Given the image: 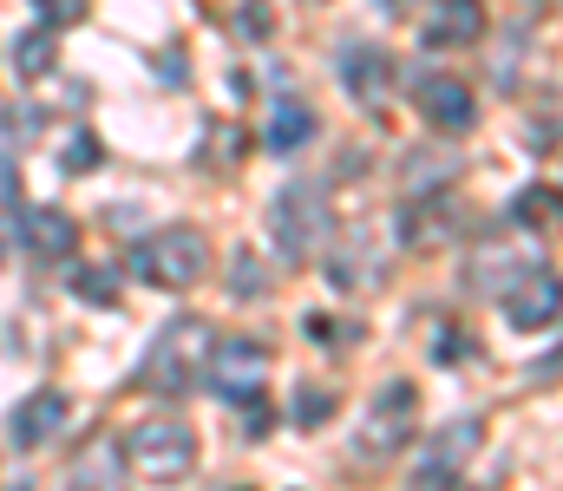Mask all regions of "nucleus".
Here are the masks:
<instances>
[{
  "label": "nucleus",
  "mask_w": 563,
  "mask_h": 491,
  "mask_svg": "<svg viewBox=\"0 0 563 491\" xmlns=\"http://www.w3.org/2000/svg\"><path fill=\"white\" fill-rule=\"evenodd\" d=\"M210 341H217V334H210V322H197V315H170V322L157 327V341L144 347L139 387H144V393H164V400L190 393V387L203 380Z\"/></svg>",
  "instance_id": "f257e3e1"
},
{
  "label": "nucleus",
  "mask_w": 563,
  "mask_h": 491,
  "mask_svg": "<svg viewBox=\"0 0 563 491\" xmlns=\"http://www.w3.org/2000/svg\"><path fill=\"white\" fill-rule=\"evenodd\" d=\"M132 276H144L151 289H197L210 276V236L190 223H164L144 243H132Z\"/></svg>",
  "instance_id": "f03ea898"
},
{
  "label": "nucleus",
  "mask_w": 563,
  "mask_h": 491,
  "mask_svg": "<svg viewBox=\"0 0 563 491\" xmlns=\"http://www.w3.org/2000/svg\"><path fill=\"white\" fill-rule=\"evenodd\" d=\"M269 236H276L282 263H308L328 236V190L314 177H295L276 190V210H269Z\"/></svg>",
  "instance_id": "7ed1b4c3"
},
{
  "label": "nucleus",
  "mask_w": 563,
  "mask_h": 491,
  "mask_svg": "<svg viewBox=\"0 0 563 491\" xmlns=\"http://www.w3.org/2000/svg\"><path fill=\"white\" fill-rule=\"evenodd\" d=\"M119 459L132 472H144V479H184L197 466V426H184V420H139L119 439Z\"/></svg>",
  "instance_id": "20e7f679"
},
{
  "label": "nucleus",
  "mask_w": 563,
  "mask_h": 491,
  "mask_svg": "<svg viewBox=\"0 0 563 491\" xmlns=\"http://www.w3.org/2000/svg\"><path fill=\"white\" fill-rule=\"evenodd\" d=\"M269 367H276V354H269L263 341H250V334H230V341H210L203 387H210L217 400L243 406V400H263V387H269Z\"/></svg>",
  "instance_id": "39448f33"
},
{
  "label": "nucleus",
  "mask_w": 563,
  "mask_h": 491,
  "mask_svg": "<svg viewBox=\"0 0 563 491\" xmlns=\"http://www.w3.org/2000/svg\"><path fill=\"white\" fill-rule=\"evenodd\" d=\"M413 420H420V387H413V380H387V387L374 393V406L361 413L354 453H361V459H394V453L413 439Z\"/></svg>",
  "instance_id": "423d86ee"
},
{
  "label": "nucleus",
  "mask_w": 563,
  "mask_h": 491,
  "mask_svg": "<svg viewBox=\"0 0 563 491\" xmlns=\"http://www.w3.org/2000/svg\"><path fill=\"white\" fill-rule=\"evenodd\" d=\"M505 322L511 327H525V334H544V327H558L563 322V276L551 269V263H531L505 295Z\"/></svg>",
  "instance_id": "0eeeda50"
},
{
  "label": "nucleus",
  "mask_w": 563,
  "mask_h": 491,
  "mask_svg": "<svg viewBox=\"0 0 563 491\" xmlns=\"http://www.w3.org/2000/svg\"><path fill=\"white\" fill-rule=\"evenodd\" d=\"M413 105H420L426 125L445 132V138H459V132L478 125V92L465 79H452V72H420L413 79Z\"/></svg>",
  "instance_id": "6e6552de"
},
{
  "label": "nucleus",
  "mask_w": 563,
  "mask_h": 491,
  "mask_svg": "<svg viewBox=\"0 0 563 491\" xmlns=\"http://www.w3.org/2000/svg\"><path fill=\"white\" fill-rule=\"evenodd\" d=\"M478 446H485V420H452V426H439L432 433V446L420 453V466H413V486H452L472 459H478Z\"/></svg>",
  "instance_id": "1a4fd4ad"
},
{
  "label": "nucleus",
  "mask_w": 563,
  "mask_h": 491,
  "mask_svg": "<svg viewBox=\"0 0 563 491\" xmlns=\"http://www.w3.org/2000/svg\"><path fill=\"white\" fill-rule=\"evenodd\" d=\"M394 79H400V66H394L380 46H367V40L341 46V86H347V99H361L367 112H380V105H387Z\"/></svg>",
  "instance_id": "9d476101"
},
{
  "label": "nucleus",
  "mask_w": 563,
  "mask_h": 491,
  "mask_svg": "<svg viewBox=\"0 0 563 491\" xmlns=\"http://www.w3.org/2000/svg\"><path fill=\"white\" fill-rule=\"evenodd\" d=\"M66 420H73V400H66L59 387H40V393H26V400L13 406L7 439H13V453H33V446H46L53 433H66Z\"/></svg>",
  "instance_id": "9b49d317"
},
{
  "label": "nucleus",
  "mask_w": 563,
  "mask_h": 491,
  "mask_svg": "<svg viewBox=\"0 0 563 491\" xmlns=\"http://www.w3.org/2000/svg\"><path fill=\"white\" fill-rule=\"evenodd\" d=\"M420 40L432 53H459L485 40V0H432L420 20Z\"/></svg>",
  "instance_id": "f8f14e48"
},
{
  "label": "nucleus",
  "mask_w": 563,
  "mask_h": 491,
  "mask_svg": "<svg viewBox=\"0 0 563 491\" xmlns=\"http://www.w3.org/2000/svg\"><path fill=\"white\" fill-rule=\"evenodd\" d=\"M20 243H26V256H33V263H66V256L79 249V223H73L66 210L40 203V210H26V216H20Z\"/></svg>",
  "instance_id": "ddd939ff"
},
{
  "label": "nucleus",
  "mask_w": 563,
  "mask_h": 491,
  "mask_svg": "<svg viewBox=\"0 0 563 491\" xmlns=\"http://www.w3.org/2000/svg\"><path fill=\"white\" fill-rule=\"evenodd\" d=\"M380 276H387V249H380L367 230H354V236H347V249H341V256H328V282H334L341 295H347V289H354V295H367V289H380Z\"/></svg>",
  "instance_id": "4468645a"
},
{
  "label": "nucleus",
  "mask_w": 563,
  "mask_h": 491,
  "mask_svg": "<svg viewBox=\"0 0 563 491\" xmlns=\"http://www.w3.org/2000/svg\"><path fill=\"white\" fill-rule=\"evenodd\" d=\"M531 263H538V256H518V249H505V243L492 236V243L472 256V269H465V276H472V289H478V295H505Z\"/></svg>",
  "instance_id": "2eb2a0df"
},
{
  "label": "nucleus",
  "mask_w": 563,
  "mask_h": 491,
  "mask_svg": "<svg viewBox=\"0 0 563 491\" xmlns=\"http://www.w3.org/2000/svg\"><path fill=\"white\" fill-rule=\"evenodd\" d=\"M308 138H314V105L295 99V92H282L276 112H269V152H276V158H295Z\"/></svg>",
  "instance_id": "dca6fc26"
},
{
  "label": "nucleus",
  "mask_w": 563,
  "mask_h": 491,
  "mask_svg": "<svg viewBox=\"0 0 563 491\" xmlns=\"http://www.w3.org/2000/svg\"><path fill=\"white\" fill-rule=\"evenodd\" d=\"M243 158H250L243 119H210V125H203V145H197V164H203V170H243Z\"/></svg>",
  "instance_id": "f3484780"
},
{
  "label": "nucleus",
  "mask_w": 563,
  "mask_h": 491,
  "mask_svg": "<svg viewBox=\"0 0 563 491\" xmlns=\"http://www.w3.org/2000/svg\"><path fill=\"white\" fill-rule=\"evenodd\" d=\"M505 223H518V230H558L563 223V190H551V183H525L518 197H511V210H505Z\"/></svg>",
  "instance_id": "a211bd4d"
},
{
  "label": "nucleus",
  "mask_w": 563,
  "mask_h": 491,
  "mask_svg": "<svg viewBox=\"0 0 563 491\" xmlns=\"http://www.w3.org/2000/svg\"><path fill=\"white\" fill-rule=\"evenodd\" d=\"M452 170H459L452 152H407L400 190H407V197H432V190H445V183H452Z\"/></svg>",
  "instance_id": "6ab92c4d"
},
{
  "label": "nucleus",
  "mask_w": 563,
  "mask_h": 491,
  "mask_svg": "<svg viewBox=\"0 0 563 491\" xmlns=\"http://www.w3.org/2000/svg\"><path fill=\"white\" fill-rule=\"evenodd\" d=\"M53 59H59L53 26H33V33H20V40H13V72H20V79H46V72H53Z\"/></svg>",
  "instance_id": "aec40b11"
},
{
  "label": "nucleus",
  "mask_w": 563,
  "mask_h": 491,
  "mask_svg": "<svg viewBox=\"0 0 563 491\" xmlns=\"http://www.w3.org/2000/svg\"><path fill=\"white\" fill-rule=\"evenodd\" d=\"M230 295H236V302H263V295H269V282H263V263H256V256H236V263H230Z\"/></svg>",
  "instance_id": "412c9836"
},
{
  "label": "nucleus",
  "mask_w": 563,
  "mask_h": 491,
  "mask_svg": "<svg viewBox=\"0 0 563 491\" xmlns=\"http://www.w3.org/2000/svg\"><path fill=\"white\" fill-rule=\"evenodd\" d=\"M73 295L92 302V309H112V302H119V282H112L106 269H73Z\"/></svg>",
  "instance_id": "4be33fe9"
},
{
  "label": "nucleus",
  "mask_w": 563,
  "mask_h": 491,
  "mask_svg": "<svg viewBox=\"0 0 563 491\" xmlns=\"http://www.w3.org/2000/svg\"><path fill=\"white\" fill-rule=\"evenodd\" d=\"M230 26H236L243 40H269V33H276V7H269V0H243Z\"/></svg>",
  "instance_id": "5701e85b"
},
{
  "label": "nucleus",
  "mask_w": 563,
  "mask_h": 491,
  "mask_svg": "<svg viewBox=\"0 0 563 491\" xmlns=\"http://www.w3.org/2000/svg\"><path fill=\"white\" fill-rule=\"evenodd\" d=\"M308 341H314V347H354V341H361V327L334 322V315H308Z\"/></svg>",
  "instance_id": "b1692460"
},
{
  "label": "nucleus",
  "mask_w": 563,
  "mask_h": 491,
  "mask_svg": "<svg viewBox=\"0 0 563 491\" xmlns=\"http://www.w3.org/2000/svg\"><path fill=\"white\" fill-rule=\"evenodd\" d=\"M92 164H99V138L79 125V132L66 138V152H59V170H73V177H79V170H92Z\"/></svg>",
  "instance_id": "393cba45"
},
{
  "label": "nucleus",
  "mask_w": 563,
  "mask_h": 491,
  "mask_svg": "<svg viewBox=\"0 0 563 491\" xmlns=\"http://www.w3.org/2000/svg\"><path fill=\"white\" fill-rule=\"evenodd\" d=\"M33 13H40V26H73V20H86V0H33Z\"/></svg>",
  "instance_id": "a878e982"
},
{
  "label": "nucleus",
  "mask_w": 563,
  "mask_h": 491,
  "mask_svg": "<svg viewBox=\"0 0 563 491\" xmlns=\"http://www.w3.org/2000/svg\"><path fill=\"white\" fill-rule=\"evenodd\" d=\"M328 413H334V393H321V387H314V393H301V400H295V426H321V420H328Z\"/></svg>",
  "instance_id": "bb28decb"
},
{
  "label": "nucleus",
  "mask_w": 563,
  "mask_h": 491,
  "mask_svg": "<svg viewBox=\"0 0 563 491\" xmlns=\"http://www.w3.org/2000/svg\"><path fill=\"white\" fill-rule=\"evenodd\" d=\"M13 210H20V170L0 158V216H13Z\"/></svg>",
  "instance_id": "cd10ccee"
}]
</instances>
